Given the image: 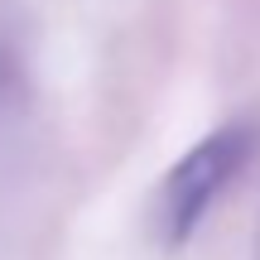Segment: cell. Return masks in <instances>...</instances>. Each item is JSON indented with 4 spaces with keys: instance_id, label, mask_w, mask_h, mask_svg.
I'll return each instance as SVG.
<instances>
[{
    "instance_id": "obj_1",
    "label": "cell",
    "mask_w": 260,
    "mask_h": 260,
    "mask_svg": "<svg viewBox=\"0 0 260 260\" xmlns=\"http://www.w3.org/2000/svg\"><path fill=\"white\" fill-rule=\"evenodd\" d=\"M251 149H255V130L246 121H226L207 140H198L169 169L159 193H154V236H159V246L178 251V246L193 241V232L207 222V212L226 193V183L246 169Z\"/></svg>"
},
{
    "instance_id": "obj_2",
    "label": "cell",
    "mask_w": 260,
    "mask_h": 260,
    "mask_svg": "<svg viewBox=\"0 0 260 260\" xmlns=\"http://www.w3.org/2000/svg\"><path fill=\"white\" fill-rule=\"evenodd\" d=\"M251 260H260V222H255V255Z\"/></svg>"
}]
</instances>
